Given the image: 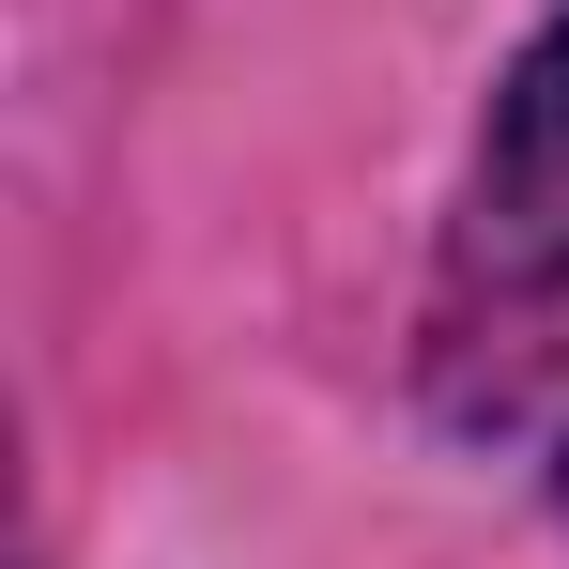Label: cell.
<instances>
[{
  "instance_id": "cell-1",
  "label": "cell",
  "mask_w": 569,
  "mask_h": 569,
  "mask_svg": "<svg viewBox=\"0 0 569 569\" xmlns=\"http://www.w3.org/2000/svg\"><path fill=\"white\" fill-rule=\"evenodd\" d=\"M477 262L523 292L569 278V16L508 62L492 93V154H477Z\"/></svg>"
},
{
  "instance_id": "cell-2",
  "label": "cell",
  "mask_w": 569,
  "mask_h": 569,
  "mask_svg": "<svg viewBox=\"0 0 569 569\" xmlns=\"http://www.w3.org/2000/svg\"><path fill=\"white\" fill-rule=\"evenodd\" d=\"M555 492H569V462H555Z\"/></svg>"
}]
</instances>
